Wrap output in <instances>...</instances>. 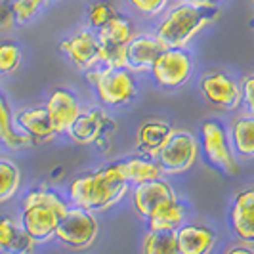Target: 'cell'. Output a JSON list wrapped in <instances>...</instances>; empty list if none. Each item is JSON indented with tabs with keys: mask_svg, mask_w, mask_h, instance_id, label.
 <instances>
[{
	"mask_svg": "<svg viewBox=\"0 0 254 254\" xmlns=\"http://www.w3.org/2000/svg\"><path fill=\"white\" fill-rule=\"evenodd\" d=\"M195 58L188 48H165L155 60L149 76L163 90L184 88L193 76Z\"/></svg>",
	"mask_w": 254,
	"mask_h": 254,
	"instance_id": "9",
	"label": "cell"
},
{
	"mask_svg": "<svg viewBox=\"0 0 254 254\" xmlns=\"http://www.w3.org/2000/svg\"><path fill=\"white\" fill-rule=\"evenodd\" d=\"M84 75L103 107H127L138 96V78L125 67L98 65Z\"/></svg>",
	"mask_w": 254,
	"mask_h": 254,
	"instance_id": "4",
	"label": "cell"
},
{
	"mask_svg": "<svg viewBox=\"0 0 254 254\" xmlns=\"http://www.w3.org/2000/svg\"><path fill=\"white\" fill-rule=\"evenodd\" d=\"M208 2H212V4H216V6H220V4L224 2V0H208Z\"/></svg>",
	"mask_w": 254,
	"mask_h": 254,
	"instance_id": "34",
	"label": "cell"
},
{
	"mask_svg": "<svg viewBox=\"0 0 254 254\" xmlns=\"http://www.w3.org/2000/svg\"><path fill=\"white\" fill-rule=\"evenodd\" d=\"M102 46H115V48H127V44L136 35L134 23L128 15H123L119 12L113 19L103 25L100 31H96Z\"/></svg>",
	"mask_w": 254,
	"mask_h": 254,
	"instance_id": "24",
	"label": "cell"
},
{
	"mask_svg": "<svg viewBox=\"0 0 254 254\" xmlns=\"http://www.w3.org/2000/svg\"><path fill=\"white\" fill-rule=\"evenodd\" d=\"M199 138L186 130V128H174L170 138L157 153L155 161L161 166L165 176H178L188 172L197 163L199 157Z\"/></svg>",
	"mask_w": 254,
	"mask_h": 254,
	"instance_id": "8",
	"label": "cell"
},
{
	"mask_svg": "<svg viewBox=\"0 0 254 254\" xmlns=\"http://www.w3.org/2000/svg\"><path fill=\"white\" fill-rule=\"evenodd\" d=\"M15 17L12 10V0H0V31H12Z\"/></svg>",
	"mask_w": 254,
	"mask_h": 254,
	"instance_id": "32",
	"label": "cell"
},
{
	"mask_svg": "<svg viewBox=\"0 0 254 254\" xmlns=\"http://www.w3.org/2000/svg\"><path fill=\"white\" fill-rule=\"evenodd\" d=\"M21 188V170L8 157H0V204L12 201Z\"/></svg>",
	"mask_w": 254,
	"mask_h": 254,
	"instance_id": "26",
	"label": "cell"
},
{
	"mask_svg": "<svg viewBox=\"0 0 254 254\" xmlns=\"http://www.w3.org/2000/svg\"><path fill=\"white\" fill-rule=\"evenodd\" d=\"M228 136L237 159H254V117L247 113L233 117L228 127Z\"/></svg>",
	"mask_w": 254,
	"mask_h": 254,
	"instance_id": "23",
	"label": "cell"
},
{
	"mask_svg": "<svg viewBox=\"0 0 254 254\" xmlns=\"http://www.w3.org/2000/svg\"><path fill=\"white\" fill-rule=\"evenodd\" d=\"M98 235H100L98 214L73 206V204L65 210L64 216L60 218V224L56 229V241L71 251L90 249L96 243Z\"/></svg>",
	"mask_w": 254,
	"mask_h": 254,
	"instance_id": "7",
	"label": "cell"
},
{
	"mask_svg": "<svg viewBox=\"0 0 254 254\" xmlns=\"http://www.w3.org/2000/svg\"><path fill=\"white\" fill-rule=\"evenodd\" d=\"M218 17L220 8L208 0H176L157 19L153 33L165 48H188L201 31L216 23Z\"/></svg>",
	"mask_w": 254,
	"mask_h": 254,
	"instance_id": "1",
	"label": "cell"
},
{
	"mask_svg": "<svg viewBox=\"0 0 254 254\" xmlns=\"http://www.w3.org/2000/svg\"><path fill=\"white\" fill-rule=\"evenodd\" d=\"M165 50L163 42L157 38L153 31H141L136 33L132 40L127 44L125 58H127V69L134 75H149L155 60Z\"/></svg>",
	"mask_w": 254,
	"mask_h": 254,
	"instance_id": "13",
	"label": "cell"
},
{
	"mask_svg": "<svg viewBox=\"0 0 254 254\" xmlns=\"http://www.w3.org/2000/svg\"><path fill=\"white\" fill-rule=\"evenodd\" d=\"M241 90H243V103H241L243 113L254 117V75H249L243 78Z\"/></svg>",
	"mask_w": 254,
	"mask_h": 254,
	"instance_id": "31",
	"label": "cell"
},
{
	"mask_svg": "<svg viewBox=\"0 0 254 254\" xmlns=\"http://www.w3.org/2000/svg\"><path fill=\"white\" fill-rule=\"evenodd\" d=\"M186 222H188V204L180 199V195L161 203L145 220L147 229L155 231H176Z\"/></svg>",
	"mask_w": 254,
	"mask_h": 254,
	"instance_id": "19",
	"label": "cell"
},
{
	"mask_svg": "<svg viewBox=\"0 0 254 254\" xmlns=\"http://www.w3.org/2000/svg\"><path fill=\"white\" fill-rule=\"evenodd\" d=\"M117 123L109 117L103 107H84L78 115L67 136L78 145H94L96 151L109 155L113 149V136L117 132Z\"/></svg>",
	"mask_w": 254,
	"mask_h": 254,
	"instance_id": "5",
	"label": "cell"
},
{
	"mask_svg": "<svg viewBox=\"0 0 254 254\" xmlns=\"http://www.w3.org/2000/svg\"><path fill=\"white\" fill-rule=\"evenodd\" d=\"M0 145L8 151H21L27 147H33L25 134L15 125V113L8 96L0 90Z\"/></svg>",
	"mask_w": 254,
	"mask_h": 254,
	"instance_id": "22",
	"label": "cell"
},
{
	"mask_svg": "<svg viewBox=\"0 0 254 254\" xmlns=\"http://www.w3.org/2000/svg\"><path fill=\"white\" fill-rule=\"evenodd\" d=\"M115 165L121 170L123 178L130 184V188L165 176L161 166L157 165V161L149 159V157H143V155H132V157L119 159V161H115Z\"/></svg>",
	"mask_w": 254,
	"mask_h": 254,
	"instance_id": "21",
	"label": "cell"
},
{
	"mask_svg": "<svg viewBox=\"0 0 254 254\" xmlns=\"http://www.w3.org/2000/svg\"><path fill=\"white\" fill-rule=\"evenodd\" d=\"M44 107H46V113L50 117L52 127L58 136H67L69 128L73 127V123L84 109L78 94L65 86L52 90L50 96L44 102Z\"/></svg>",
	"mask_w": 254,
	"mask_h": 254,
	"instance_id": "12",
	"label": "cell"
},
{
	"mask_svg": "<svg viewBox=\"0 0 254 254\" xmlns=\"http://www.w3.org/2000/svg\"><path fill=\"white\" fill-rule=\"evenodd\" d=\"M60 52L65 56V60L80 73H88L94 67L100 65V52L102 44L96 31L88 27L78 29L73 35L65 37L60 42Z\"/></svg>",
	"mask_w": 254,
	"mask_h": 254,
	"instance_id": "11",
	"label": "cell"
},
{
	"mask_svg": "<svg viewBox=\"0 0 254 254\" xmlns=\"http://www.w3.org/2000/svg\"><path fill=\"white\" fill-rule=\"evenodd\" d=\"M117 13H119V10L115 8L111 0H92L86 8V27L92 31H100Z\"/></svg>",
	"mask_w": 254,
	"mask_h": 254,
	"instance_id": "27",
	"label": "cell"
},
{
	"mask_svg": "<svg viewBox=\"0 0 254 254\" xmlns=\"http://www.w3.org/2000/svg\"><path fill=\"white\" fill-rule=\"evenodd\" d=\"M130 190V184L123 178L117 165L109 163L73 178L67 186L65 195L73 206L100 214L117 206Z\"/></svg>",
	"mask_w": 254,
	"mask_h": 254,
	"instance_id": "2",
	"label": "cell"
},
{
	"mask_svg": "<svg viewBox=\"0 0 254 254\" xmlns=\"http://www.w3.org/2000/svg\"><path fill=\"white\" fill-rule=\"evenodd\" d=\"M224 254H254V247L253 245H249V243H235V245H231V247H228L226 251H224Z\"/></svg>",
	"mask_w": 254,
	"mask_h": 254,
	"instance_id": "33",
	"label": "cell"
},
{
	"mask_svg": "<svg viewBox=\"0 0 254 254\" xmlns=\"http://www.w3.org/2000/svg\"><path fill=\"white\" fill-rule=\"evenodd\" d=\"M251 2H253V4H254V0H251Z\"/></svg>",
	"mask_w": 254,
	"mask_h": 254,
	"instance_id": "35",
	"label": "cell"
},
{
	"mask_svg": "<svg viewBox=\"0 0 254 254\" xmlns=\"http://www.w3.org/2000/svg\"><path fill=\"white\" fill-rule=\"evenodd\" d=\"M180 254H212L216 247V231L199 222H186L176 229Z\"/></svg>",
	"mask_w": 254,
	"mask_h": 254,
	"instance_id": "18",
	"label": "cell"
},
{
	"mask_svg": "<svg viewBox=\"0 0 254 254\" xmlns=\"http://www.w3.org/2000/svg\"><path fill=\"white\" fill-rule=\"evenodd\" d=\"M199 94L214 109H220V111L241 109V82L224 69H214V71L204 73L199 80Z\"/></svg>",
	"mask_w": 254,
	"mask_h": 254,
	"instance_id": "10",
	"label": "cell"
},
{
	"mask_svg": "<svg viewBox=\"0 0 254 254\" xmlns=\"http://www.w3.org/2000/svg\"><path fill=\"white\" fill-rule=\"evenodd\" d=\"M172 132H174V127L168 121H163V119L143 121L140 127L136 128V136H134L136 153L143 155V157H149V159H155Z\"/></svg>",
	"mask_w": 254,
	"mask_h": 254,
	"instance_id": "17",
	"label": "cell"
},
{
	"mask_svg": "<svg viewBox=\"0 0 254 254\" xmlns=\"http://www.w3.org/2000/svg\"><path fill=\"white\" fill-rule=\"evenodd\" d=\"M228 222L231 233L239 241L254 245V186H247L233 195Z\"/></svg>",
	"mask_w": 254,
	"mask_h": 254,
	"instance_id": "14",
	"label": "cell"
},
{
	"mask_svg": "<svg viewBox=\"0 0 254 254\" xmlns=\"http://www.w3.org/2000/svg\"><path fill=\"white\" fill-rule=\"evenodd\" d=\"M170 2L172 0H127L128 6L145 19H159Z\"/></svg>",
	"mask_w": 254,
	"mask_h": 254,
	"instance_id": "30",
	"label": "cell"
},
{
	"mask_svg": "<svg viewBox=\"0 0 254 254\" xmlns=\"http://www.w3.org/2000/svg\"><path fill=\"white\" fill-rule=\"evenodd\" d=\"M37 243L21 228L19 220L0 216V254H33Z\"/></svg>",
	"mask_w": 254,
	"mask_h": 254,
	"instance_id": "20",
	"label": "cell"
},
{
	"mask_svg": "<svg viewBox=\"0 0 254 254\" xmlns=\"http://www.w3.org/2000/svg\"><path fill=\"white\" fill-rule=\"evenodd\" d=\"M15 125L29 138L31 145H44L58 138L44 105H33L15 111Z\"/></svg>",
	"mask_w": 254,
	"mask_h": 254,
	"instance_id": "16",
	"label": "cell"
},
{
	"mask_svg": "<svg viewBox=\"0 0 254 254\" xmlns=\"http://www.w3.org/2000/svg\"><path fill=\"white\" fill-rule=\"evenodd\" d=\"M199 147L210 166L228 176L239 174V159L229 143L228 127L220 119H206L201 123Z\"/></svg>",
	"mask_w": 254,
	"mask_h": 254,
	"instance_id": "6",
	"label": "cell"
},
{
	"mask_svg": "<svg viewBox=\"0 0 254 254\" xmlns=\"http://www.w3.org/2000/svg\"><path fill=\"white\" fill-rule=\"evenodd\" d=\"M176 195L178 193L174 190V186L166 178L151 180V182H145V184H140V186H134L130 190L132 208L143 222L147 220V216L159 204L172 199V197H176Z\"/></svg>",
	"mask_w": 254,
	"mask_h": 254,
	"instance_id": "15",
	"label": "cell"
},
{
	"mask_svg": "<svg viewBox=\"0 0 254 254\" xmlns=\"http://www.w3.org/2000/svg\"><path fill=\"white\" fill-rule=\"evenodd\" d=\"M71 206L67 195L40 186L29 190L21 199L19 224L37 245H46L56 239L60 218Z\"/></svg>",
	"mask_w": 254,
	"mask_h": 254,
	"instance_id": "3",
	"label": "cell"
},
{
	"mask_svg": "<svg viewBox=\"0 0 254 254\" xmlns=\"http://www.w3.org/2000/svg\"><path fill=\"white\" fill-rule=\"evenodd\" d=\"M21 62H23V52L19 48V44H15L12 40L0 42V76L15 73Z\"/></svg>",
	"mask_w": 254,
	"mask_h": 254,
	"instance_id": "28",
	"label": "cell"
},
{
	"mask_svg": "<svg viewBox=\"0 0 254 254\" xmlns=\"http://www.w3.org/2000/svg\"><path fill=\"white\" fill-rule=\"evenodd\" d=\"M141 254H180L176 231L147 229L141 239Z\"/></svg>",
	"mask_w": 254,
	"mask_h": 254,
	"instance_id": "25",
	"label": "cell"
},
{
	"mask_svg": "<svg viewBox=\"0 0 254 254\" xmlns=\"http://www.w3.org/2000/svg\"><path fill=\"white\" fill-rule=\"evenodd\" d=\"M48 4V0H12L15 25H27Z\"/></svg>",
	"mask_w": 254,
	"mask_h": 254,
	"instance_id": "29",
	"label": "cell"
}]
</instances>
